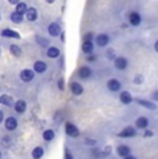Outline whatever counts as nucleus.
I'll return each mask as SVG.
<instances>
[{
    "label": "nucleus",
    "instance_id": "obj_1",
    "mask_svg": "<svg viewBox=\"0 0 158 159\" xmlns=\"http://www.w3.org/2000/svg\"><path fill=\"white\" fill-rule=\"evenodd\" d=\"M114 65L117 69H121V71H123V69L128 68V60L125 57H117L114 60Z\"/></svg>",
    "mask_w": 158,
    "mask_h": 159
},
{
    "label": "nucleus",
    "instance_id": "obj_2",
    "mask_svg": "<svg viewBox=\"0 0 158 159\" xmlns=\"http://www.w3.org/2000/svg\"><path fill=\"white\" fill-rule=\"evenodd\" d=\"M65 131H67V134H68V136H71V137H78L79 136L78 127L75 126V125L69 123V122L65 125Z\"/></svg>",
    "mask_w": 158,
    "mask_h": 159
},
{
    "label": "nucleus",
    "instance_id": "obj_3",
    "mask_svg": "<svg viewBox=\"0 0 158 159\" xmlns=\"http://www.w3.org/2000/svg\"><path fill=\"white\" fill-rule=\"evenodd\" d=\"M129 22H130V25H133V26L140 25V22H142V17H140V14L136 13V11L130 13V14H129Z\"/></svg>",
    "mask_w": 158,
    "mask_h": 159
},
{
    "label": "nucleus",
    "instance_id": "obj_4",
    "mask_svg": "<svg viewBox=\"0 0 158 159\" xmlns=\"http://www.w3.org/2000/svg\"><path fill=\"white\" fill-rule=\"evenodd\" d=\"M118 136L122 137V139H125V137H135L136 136V130L133 129L132 126H128V127H125V129L121 131Z\"/></svg>",
    "mask_w": 158,
    "mask_h": 159
},
{
    "label": "nucleus",
    "instance_id": "obj_5",
    "mask_svg": "<svg viewBox=\"0 0 158 159\" xmlns=\"http://www.w3.org/2000/svg\"><path fill=\"white\" fill-rule=\"evenodd\" d=\"M107 87L110 91H118L121 89V83L117 79H110V80L107 82Z\"/></svg>",
    "mask_w": 158,
    "mask_h": 159
},
{
    "label": "nucleus",
    "instance_id": "obj_6",
    "mask_svg": "<svg viewBox=\"0 0 158 159\" xmlns=\"http://www.w3.org/2000/svg\"><path fill=\"white\" fill-rule=\"evenodd\" d=\"M96 42H97V44L103 47V46H107L108 44L110 38H108V35H105V33H100V35L96 38Z\"/></svg>",
    "mask_w": 158,
    "mask_h": 159
},
{
    "label": "nucleus",
    "instance_id": "obj_7",
    "mask_svg": "<svg viewBox=\"0 0 158 159\" xmlns=\"http://www.w3.org/2000/svg\"><path fill=\"white\" fill-rule=\"evenodd\" d=\"M49 33L51 36H58L61 33V28H60L58 24H50L49 25Z\"/></svg>",
    "mask_w": 158,
    "mask_h": 159
},
{
    "label": "nucleus",
    "instance_id": "obj_8",
    "mask_svg": "<svg viewBox=\"0 0 158 159\" xmlns=\"http://www.w3.org/2000/svg\"><path fill=\"white\" fill-rule=\"evenodd\" d=\"M119 100H121V102L122 104H130L133 101V97L130 96L129 91H122L121 96H119Z\"/></svg>",
    "mask_w": 158,
    "mask_h": 159
},
{
    "label": "nucleus",
    "instance_id": "obj_9",
    "mask_svg": "<svg viewBox=\"0 0 158 159\" xmlns=\"http://www.w3.org/2000/svg\"><path fill=\"white\" fill-rule=\"evenodd\" d=\"M33 72L31 71V69H24L22 72H21V79H22L24 82H31L33 79Z\"/></svg>",
    "mask_w": 158,
    "mask_h": 159
},
{
    "label": "nucleus",
    "instance_id": "obj_10",
    "mask_svg": "<svg viewBox=\"0 0 158 159\" xmlns=\"http://www.w3.org/2000/svg\"><path fill=\"white\" fill-rule=\"evenodd\" d=\"M148 126V119L146 116H140V118L136 119V127L139 129H146Z\"/></svg>",
    "mask_w": 158,
    "mask_h": 159
},
{
    "label": "nucleus",
    "instance_id": "obj_11",
    "mask_svg": "<svg viewBox=\"0 0 158 159\" xmlns=\"http://www.w3.org/2000/svg\"><path fill=\"white\" fill-rule=\"evenodd\" d=\"M71 91L75 96H81V94L83 93V87L79 83H77V82H74V83H71Z\"/></svg>",
    "mask_w": 158,
    "mask_h": 159
},
{
    "label": "nucleus",
    "instance_id": "obj_12",
    "mask_svg": "<svg viewBox=\"0 0 158 159\" xmlns=\"http://www.w3.org/2000/svg\"><path fill=\"white\" fill-rule=\"evenodd\" d=\"M90 75H92V69H90L89 66H82V68H79V76H81L82 79H87Z\"/></svg>",
    "mask_w": 158,
    "mask_h": 159
},
{
    "label": "nucleus",
    "instance_id": "obj_13",
    "mask_svg": "<svg viewBox=\"0 0 158 159\" xmlns=\"http://www.w3.org/2000/svg\"><path fill=\"white\" fill-rule=\"evenodd\" d=\"M137 104L142 107H144V108H147V109H151V111H154V109L157 108L156 104L151 102V101H147V100H137Z\"/></svg>",
    "mask_w": 158,
    "mask_h": 159
},
{
    "label": "nucleus",
    "instance_id": "obj_14",
    "mask_svg": "<svg viewBox=\"0 0 158 159\" xmlns=\"http://www.w3.org/2000/svg\"><path fill=\"white\" fill-rule=\"evenodd\" d=\"M33 68H35V72H38V73H43L44 71H46L47 65L43 62V61H36L35 65H33Z\"/></svg>",
    "mask_w": 158,
    "mask_h": 159
},
{
    "label": "nucleus",
    "instance_id": "obj_15",
    "mask_svg": "<svg viewBox=\"0 0 158 159\" xmlns=\"http://www.w3.org/2000/svg\"><path fill=\"white\" fill-rule=\"evenodd\" d=\"M6 127H7V130H14L17 127V119L13 118V116L6 119Z\"/></svg>",
    "mask_w": 158,
    "mask_h": 159
},
{
    "label": "nucleus",
    "instance_id": "obj_16",
    "mask_svg": "<svg viewBox=\"0 0 158 159\" xmlns=\"http://www.w3.org/2000/svg\"><path fill=\"white\" fill-rule=\"evenodd\" d=\"M117 152H118V155L119 157H126V155H129V152H130V149H129V147L128 145H119L117 148Z\"/></svg>",
    "mask_w": 158,
    "mask_h": 159
},
{
    "label": "nucleus",
    "instance_id": "obj_17",
    "mask_svg": "<svg viewBox=\"0 0 158 159\" xmlns=\"http://www.w3.org/2000/svg\"><path fill=\"white\" fill-rule=\"evenodd\" d=\"M25 14H26V20L29 21H36V18H38V11L35 8H28Z\"/></svg>",
    "mask_w": 158,
    "mask_h": 159
},
{
    "label": "nucleus",
    "instance_id": "obj_18",
    "mask_svg": "<svg viewBox=\"0 0 158 159\" xmlns=\"http://www.w3.org/2000/svg\"><path fill=\"white\" fill-rule=\"evenodd\" d=\"M2 36H4V38H14V39L20 38V35H18L17 32H14V30H11V29H4L2 32Z\"/></svg>",
    "mask_w": 158,
    "mask_h": 159
},
{
    "label": "nucleus",
    "instance_id": "obj_19",
    "mask_svg": "<svg viewBox=\"0 0 158 159\" xmlns=\"http://www.w3.org/2000/svg\"><path fill=\"white\" fill-rule=\"evenodd\" d=\"M82 50H83L85 54H92L93 53V43L92 42H85L82 44Z\"/></svg>",
    "mask_w": 158,
    "mask_h": 159
},
{
    "label": "nucleus",
    "instance_id": "obj_20",
    "mask_svg": "<svg viewBox=\"0 0 158 159\" xmlns=\"http://www.w3.org/2000/svg\"><path fill=\"white\" fill-rule=\"evenodd\" d=\"M26 109V102L22 101V100H20V101L16 102V111L20 112V114H22V112H25Z\"/></svg>",
    "mask_w": 158,
    "mask_h": 159
},
{
    "label": "nucleus",
    "instance_id": "obj_21",
    "mask_svg": "<svg viewBox=\"0 0 158 159\" xmlns=\"http://www.w3.org/2000/svg\"><path fill=\"white\" fill-rule=\"evenodd\" d=\"M32 157L35 159H40L43 157V148H42V147H36V148L32 151Z\"/></svg>",
    "mask_w": 158,
    "mask_h": 159
},
{
    "label": "nucleus",
    "instance_id": "obj_22",
    "mask_svg": "<svg viewBox=\"0 0 158 159\" xmlns=\"http://www.w3.org/2000/svg\"><path fill=\"white\" fill-rule=\"evenodd\" d=\"M47 56L50 57V58H57L60 56V50L57 47H50L47 50Z\"/></svg>",
    "mask_w": 158,
    "mask_h": 159
},
{
    "label": "nucleus",
    "instance_id": "obj_23",
    "mask_svg": "<svg viewBox=\"0 0 158 159\" xmlns=\"http://www.w3.org/2000/svg\"><path fill=\"white\" fill-rule=\"evenodd\" d=\"M11 21H13L14 24H20L21 21H22V14H20V13H17V11H14L13 14H11Z\"/></svg>",
    "mask_w": 158,
    "mask_h": 159
},
{
    "label": "nucleus",
    "instance_id": "obj_24",
    "mask_svg": "<svg viewBox=\"0 0 158 159\" xmlns=\"http://www.w3.org/2000/svg\"><path fill=\"white\" fill-rule=\"evenodd\" d=\"M0 104H4V105H11L13 104V98L10 96H2L0 97Z\"/></svg>",
    "mask_w": 158,
    "mask_h": 159
},
{
    "label": "nucleus",
    "instance_id": "obj_25",
    "mask_svg": "<svg viewBox=\"0 0 158 159\" xmlns=\"http://www.w3.org/2000/svg\"><path fill=\"white\" fill-rule=\"evenodd\" d=\"M26 10H28V7H26V4L25 3H17V13H20V14H25L26 13Z\"/></svg>",
    "mask_w": 158,
    "mask_h": 159
},
{
    "label": "nucleus",
    "instance_id": "obj_26",
    "mask_svg": "<svg viewBox=\"0 0 158 159\" xmlns=\"http://www.w3.org/2000/svg\"><path fill=\"white\" fill-rule=\"evenodd\" d=\"M43 139L46 140V141H51V140L54 139V131L53 130H46L43 133Z\"/></svg>",
    "mask_w": 158,
    "mask_h": 159
},
{
    "label": "nucleus",
    "instance_id": "obj_27",
    "mask_svg": "<svg viewBox=\"0 0 158 159\" xmlns=\"http://www.w3.org/2000/svg\"><path fill=\"white\" fill-rule=\"evenodd\" d=\"M143 82H144V78H143V75H136L135 78H133V83H135V84H142Z\"/></svg>",
    "mask_w": 158,
    "mask_h": 159
},
{
    "label": "nucleus",
    "instance_id": "obj_28",
    "mask_svg": "<svg viewBox=\"0 0 158 159\" xmlns=\"http://www.w3.org/2000/svg\"><path fill=\"white\" fill-rule=\"evenodd\" d=\"M10 50L14 53V56H20V54H21V48L18 47V46H16V44H13V46H11V47H10Z\"/></svg>",
    "mask_w": 158,
    "mask_h": 159
},
{
    "label": "nucleus",
    "instance_id": "obj_29",
    "mask_svg": "<svg viewBox=\"0 0 158 159\" xmlns=\"http://www.w3.org/2000/svg\"><path fill=\"white\" fill-rule=\"evenodd\" d=\"M107 57L110 58V60H115V53H114V50H112V48H110V50L107 51Z\"/></svg>",
    "mask_w": 158,
    "mask_h": 159
},
{
    "label": "nucleus",
    "instance_id": "obj_30",
    "mask_svg": "<svg viewBox=\"0 0 158 159\" xmlns=\"http://www.w3.org/2000/svg\"><path fill=\"white\" fill-rule=\"evenodd\" d=\"M93 39V33H86L85 35V42H92Z\"/></svg>",
    "mask_w": 158,
    "mask_h": 159
},
{
    "label": "nucleus",
    "instance_id": "obj_31",
    "mask_svg": "<svg viewBox=\"0 0 158 159\" xmlns=\"http://www.w3.org/2000/svg\"><path fill=\"white\" fill-rule=\"evenodd\" d=\"M111 154V147L108 145V147H105V149H104V152H103V155H105V157H108V155Z\"/></svg>",
    "mask_w": 158,
    "mask_h": 159
},
{
    "label": "nucleus",
    "instance_id": "obj_32",
    "mask_svg": "<svg viewBox=\"0 0 158 159\" xmlns=\"http://www.w3.org/2000/svg\"><path fill=\"white\" fill-rule=\"evenodd\" d=\"M65 159H74V157H72V154L68 151V149H65Z\"/></svg>",
    "mask_w": 158,
    "mask_h": 159
},
{
    "label": "nucleus",
    "instance_id": "obj_33",
    "mask_svg": "<svg viewBox=\"0 0 158 159\" xmlns=\"http://www.w3.org/2000/svg\"><path fill=\"white\" fill-rule=\"evenodd\" d=\"M153 136V131H144V137H151Z\"/></svg>",
    "mask_w": 158,
    "mask_h": 159
},
{
    "label": "nucleus",
    "instance_id": "obj_34",
    "mask_svg": "<svg viewBox=\"0 0 158 159\" xmlns=\"http://www.w3.org/2000/svg\"><path fill=\"white\" fill-rule=\"evenodd\" d=\"M153 98L156 100V101H158V91H154L153 93Z\"/></svg>",
    "mask_w": 158,
    "mask_h": 159
},
{
    "label": "nucleus",
    "instance_id": "obj_35",
    "mask_svg": "<svg viewBox=\"0 0 158 159\" xmlns=\"http://www.w3.org/2000/svg\"><path fill=\"white\" fill-rule=\"evenodd\" d=\"M123 159H136L135 157H130V155H126V157H123Z\"/></svg>",
    "mask_w": 158,
    "mask_h": 159
},
{
    "label": "nucleus",
    "instance_id": "obj_36",
    "mask_svg": "<svg viewBox=\"0 0 158 159\" xmlns=\"http://www.w3.org/2000/svg\"><path fill=\"white\" fill-rule=\"evenodd\" d=\"M10 3H13V4H17V3H20V0H8Z\"/></svg>",
    "mask_w": 158,
    "mask_h": 159
},
{
    "label": "nucleus",
    "instance_id": "obj_37",
    "mask_svg": "<svg viewBox=\"0 0 158 159\" xmlns=\"http://www.w3.org/2000/svg\"><path fill=\"white\" fill-rule=\"evenodd\" d=\"M58 87H60V89H61V90H63V89H64V86H63V80H60V82H58Z\"/></svg>",
    "mask_w": 158,
    "mask_h": 159
},
{
    "label": "nucleus",
    "instance_id": "obj_38",
    "mask_svg": "<svg viewBox=\"0 0 158 159\" xmlns=\"http://www.w3.org/2000/svg\"><path fill=\"white\" fill-rule=\"evenodd\" d=\"M154 48H156V51H157V53H158V40L156 42V44H154Z\"/></svg>",
    "mask_w": 158,
    "mask_h": 159
},
{
    "label": "nucleus",
    "instance_id": "obj_39",
    "mask_svg": "<svg viewBox=\"0 0 158 159\" xmlns=\"http://www.w3.org/2000/svg\"><path fill=\"white\" fill-rule=\"evenodd\" d=\"M2 120H3V112L0 111V122H2Z\"/></svg>",
    "mask_w": 158,
    "mask_h": 159
},
{
    "label": "nucleus",
    "instance_id": "obj_40",
    "mask_svg": "<svg viewBox=\"0 0 158 159\" xmlns=\"http://www.w3.org/2000/svg\"><path fill=\"white\" fill-rule=\"evenodd\" d=\"M46 2H47V3H54L56 0H46Z\"/></svg>",
    "mask_w": 158,
    "mask_h": 159
},
{
    "label": "nucleus",
    "instance_id": "obj_41",
    "mask_svg": "<svg viewBox=\"0 0 158 159\" xmlns=\"http://www.w3.org/2000/svg\"><path fill=\"white\" fill-rule=\"evenodd\" d=\"M0 157H2V155H0Z\"/></svg>",
    "mask_w": 158,
    "mask_h": 159
}]
</instances>
